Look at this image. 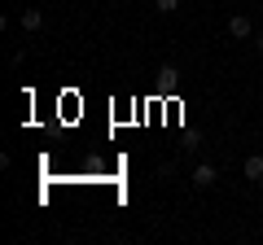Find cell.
Returning a JSON list of instances; mask_svg holds the SVG:
<instances>
[{
  "instance_id": "obj_1",
  "label": "cell",
  "mask_w": 263,
  "mask_h": 245,
  "mask_svg": "<svg viewBox=\"0 0 263 245\" xmlns=\"http://www.w3.org/2000/svg\"><path fill=\"white\" fill-rule=\"evenodd\" d=\"M250 18H246V13H233V18H228V35H233V39H246V35H250Z\"/></svg>"
},
{
  "instance_id": "obj_2",
  "label": "cell",
  "mask_w": 263,
  "mask_h": 245,
  "mask_svg": "<svg viewBox=\"0 0 263 245\" xmlns=\"http://www.w3.org/2000/svg\"><path fill=\"white\" fill-rule=\"evenodd\" d=\"M241 175L250 179V184H259V179H263V153H250V158H246V167H241Z\"/></svg>"
},
{
  "instance_id": "obj_3",
  "label": "cell",
  "mask_w": 263,
  "mask_h": 245,
  "mask_svg": "<svg viewBox=\"0 0 263 245\" xmlns=\"http://www.w3.org/2000/svg\"><path fill=\"white\" fill-rule=\"evenodd\" d=\"M215 179H219V171L211 167V162H202V167L193 171V184H197V189H211V184H215Z\"/></svg>"
},
{
  "instance_id": "obj_4",
  "label": "cell",
  "mask_w": 263,
  "mask_h": 245,
  "mask_svg": "<svg viewBox=\"0 0 263 245\" xmlns=\"http://www.w3.org/2000/svg\"><path fill=\"white\" fill-rule=\"evenodd\" d=\"M22 31H40V22H44V18H40V9H22Z\"/></svg>"
},
{
  "instance_id": "obj_5",
  "label": "cell",
  "mask_w": 263,
  "mask_h": 245,
  "mask_svg": "<svg viewBox=\"0 0 263 245\" xmlns=\"http://www.w3.org/2000/svg\"><path fill=\"white\" fill-rule=\"evenodd\" d=\"M158 9H162V13H176V9H180V0H158Z\"/></svg>"
},
{
  "instance_id": "obj_6",
  "label": "cell",
  "mask_w": 263,
  "mask_h": 245,
  "mask_svg": "<svg viewBox=\"0 0 263 245\" xmlns=\"http://www.w3.org/2000/svg\"><path fill=\"white\" fill-rule=\"evenodd\" d=\"M259 53H263V35H259Z\"/></svg>"
}]
</instances>
